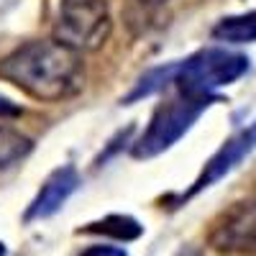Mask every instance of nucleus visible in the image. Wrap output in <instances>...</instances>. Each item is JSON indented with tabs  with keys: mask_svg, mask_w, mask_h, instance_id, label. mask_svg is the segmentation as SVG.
<instances>
[{
	"mask_svg": "<svg viewBox=\"0 0 256 256\" xmlns=\"http://www.w3.org/2000/svg\"><path fill=\"white\" fill-rule=\"evenodd\" d=\"M0 77L36 100H64L82 88L80 54L59 41H31L0 62Z\"/></svg>",
	"mask_w": 256,
	"mask_h": 256,
	"instance_id": "1",
	"label": "nucleus"
},
{
	"mask_svg": "<svg viewBox=\"0 0 256 256\" xmlns=\"http://www.w3.org/2000/svg\"><path fill=\"white\" fill-rule=\"evenodd\" d=\"M110 36V10L105 0H62L54 41L72 52H95Z\"/></svg>",
	"mask_w": 256,
	"mask_h": 256,
	"instance_id": "2",
	"label": "nucleus"
},
{
	"mask_svg": "<svg viewBox=\"0 0 256 256\" xmlns=\"http://www.w3.org/2000/svg\"><path fill=\"white\" fill-rule=\"evenodd\" d=\"M248 70V59L241 54H230L226 49H205L177 64L174 82L182 95L190 98H210L212 90L236 82Z\"/></svg>",
	"mask_w": 256,
	"mask_h": 256,
	"instance_id": "3",
	"label": "nucleus"
},
{
	"mask_svg": "<svg viewBox=\"0 0 256 256\" xmlns=\"http://www.w3.org/2000/svg\"><path fill=\"white\" fill-rule=\"evenodd\" d=\"M212 102V98H174L164 102L162 108L154 113L152 123L144 131V136L136 141L134 146V156L136 159H148V156H156L162 152H166L172 144H177L187 128L200 118V113Z\"/></svg>",
	"mask_w": 256,
	"mask_h": 256,
	"instance_id": "4",
	"label": "nucleus"
},
{
	"mask_svg": "<svg viewBox=\"0 0 256 256\" xmlns=\"http://www.w3.org/2000/svg\"><path fill=\"white\" fill-rule=\"evenodd\" d=\"M210 246L226 254L256 251V198L228 208L210 230Z\"/></svg>",
	"mask_w": 256,
	"mask_h": 256,
	"instance_id": "5",
	"label": "nucleus"
},
{
	"mask_svg": "<svg viewBox=\"0 0 256 256\" xmlns=\"http://www.w3.org/2000/svg\"><path fill=\"white\" fill-rule=\"evenodd\" d=\"M256 148V120L248 126V128H244V131H238L233 138H228L216 154H212V159L205 164V169H202V174L198 177V182H195V187L190 190V195H195V192H200V190H205V187H210L212 182H218L223 174H228L233 166H236L246 154H251Z\"/></svg>",
	"mask_w": 256,
	"mask_h": 256,
	"instance_id": "6",
	"label": "nucleus"
},
{
	"mask_svg": "<svg viewBox=\"0 0 256 256\" xmlns=\"http://www.w3.org/2000/svg\"><path fill=\"white\" fill-rule=\"evenodd\" d=\"M80 177L74 172V166H62L56 172L49 174V180L44 182V187L38 190L36 200L31 202L28 212H26V220H38V218H49L54 212L67 202V198L77 190Z\"/></svg>",
	"mask_w": 256,
	"mask_h": 256,
	"instance_id": "7",
	"label": "nucleus"
},
{
	"mask_svg": "<svg viewBox=\"0 0 256 256\" xmlns=\"http://www.w3.org/2000/svg\"><path fill=\"white\" fill-rule=\"evenodd\" d=\"M212 36L218 41H230V44H248L256 41V10L228 16L212 28Z\"/></svg>",
	"mask_w": 256,
	"mask_h": 256,
	"instance_id": "8",
	"label": "nucleus"
},
{
	"mask_svg": "<svg viewBox=\"0 0 256 256\" xmlns=\"http://www.w3.org/2000/svg\"><path fill=\"white\" fill-rule=\"evenodd\" d=\"M31 138L13 131V128H0V172L13 164H18L31 152Z\"/></svg>",
	"mask_w": 256,
	"mask_h": 256,
	"instance_id": "9",
	"label": "nucleus"
},
{
	"mask_svg": "<svg viewBox=\"0 0 256 256\" xmlns=\"http://www.w3.org/2000/svg\"><path fill=\"white\" fill-rule=\"evenodd\" d=\"M90 233H105V236H113L118 241H134L141 236V226L138 220L128 218V216H108L100 223H92L88 228Z\"/></svg>",
	"mask_w": 256,
	"mask_h": 256,
	"instance_id": "10",
	"label": "nucleus"
},
{
	"mask_svg": "<svg viewBox=\"0 0 256 256\" xmlns=\"http://www.w3.org/2000/svg\"><path fill=\"white\" fill-rule=\"evenodd\" d=\"M174 74H177V64H169V67H159V70H152L148 74H144L138 80V84L131 90V95L126 98V102H134L138 98H146V95H152L162 88H166L169 82H174Z\"/></svg>",
	"mask_w": 256,
	"mask_h": 256,
	"instance_id": "11",
	"label": "nucleus"
},
{
	"mask_svg": "<svg viewBox=\"0 0 256 256\" xmlns=\"http://www.w3.org/2000/svg\"><path fill=\"white\" fill-rule=\"evenodd\" d=\"M82 256H126L123 248H116V246H92L88 248Z\"/></svg>",
	"mask_w": 256,
	"mask_h": 256,
	"instance_id": "12",
	"label": "nucleus"
},
{
	"mask_svg": "<svg viewBox=\"0 0 256 256\" xmlns=\"http://www.w3.org/2000/svg\"><path fill=\"white\" fill-rule=\"evenodd\" d=\"M0 113H18V108L8 105V100H0Z\"/></svg>",
	"mask_w": 256,
	"mask_h": 256,
	"instance_id": "13",
	"label": "nucleus"
},
{
	"mask_svg": "<svg viewBox=\"0 0 256 256\" xmlns=\"http://www.w3.org/2000/svg\"><path fill=\"white\" fill-rule=\"evenodd\" d=\"M180 256H200V251L198 248H184V251H180Z\"/></svg>",
	"mask_w": 256,
	"mask_h": 256,
	"instance_id": "14",
	"label": "nucleus"
},
{
	"mask_svg": "<svg viewBox=\"0 0 256 256\" xmlns=\"http://www.w3.org/2000/svg\"><path fill=\"white\" fill-rule=\"evenodd\" d=\"M144 3H148V6H156V3H164V0H144Z\"/></svg>",
	"mask_w": 256,
	"mask_h": 256,
	"instance_id": "15",
	"label": "nucleus"
},
{
	"mask_svg": "<svg viewBox=\"0 0 256 256\" xmlns=\"http://www.w3.org/2000/svg\"><path fill=\"white\" fill-rule=\"evenodd\" d=\"M0 256H6V246L3 244H0Z\"/></svg>",
	"mask_w": 256,
	"mask_h": 256,
	"instance_id": "16",
	"label": "nucleus"
}]
</instances>
